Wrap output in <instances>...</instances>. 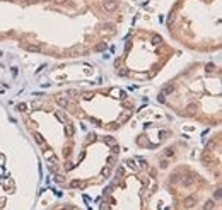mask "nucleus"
<instances>
[{
	"label": "nucleus",
	"instance_id": "nucleus-1",
	"mask_svg": "<svg viewBox=\"0 0 222 210\" xmlns=\"http://www.w3.org/2000/svg\"><path fill=\"white\" fill-rule=\"evenodd\" d=\"M125 21L123 0H0V44L58 60L99 53Z\"/></svg>",
	"mask_w": 222,
	"mask_h": 210
},
{
	"label": "nucleus",
	"instance_id": "nucleus-2",
	"mask_svg": "<svg viewBox=\"0 0 222 210\" xmlns=\"http://www.w3.org/2000/svg\"><path fill=\"white\" fill-rule=\"evenodd\" d=\"M16 111L58 186L86 191L113 174L122 152L113 135L72 118L46 96L22 101Z\"/></svg>",
	"mask_w": 222,
	"mask_h": 210
},
{
	"label": "nucleus",
	"instance_id": "nucleus-3",
	"mask_svg": "<svg viewBox=\"0 0 222 210\" xmlns=\"http://www.w3.org/2000/svg\"><path fill=\"white\" fill-rule=\"evenodd\" d=\"M220 65L196 60L188 63L157 92L161 106L173 115L205 126L222 123Z\"/></svg>",
	"mask_w": 222,
	"mask_h": 210
},
{
	"label": "nucleus",
	"instance_id": "nucleus-4",
	"mask_svg": "<svg viewBox=\"0 0 222 210\" xmlns=\"http://www.w3.org/2000/svg\"><path fill=\"white\" fill-rule=\"evenodd\" d=\"M46 98L72 118L106 133L122 130L133 118L137 103L123 87H69Z\"/></svg>",
	"mask_w": 222,
	"mask_h": 210
},
{
	"label": "nucleus",
	"instance_id": "nucleus-5",
	"mask_svg": "<svg viewBox=\"0 0 222 210\" xmlns=\"http://www.w3.org/2000/svg\"><path fill=\"white\" fill-rule=\"evenodd\" d=\"M222 0H176L167 10V34L196 53H213L222 46Z\"/></svg>",
	"mask_w": 222,
	"mask_h": 210
},
{
	"label": "nucleus",
	"instance_id": "nucleus-6",
	"mask_svg": "<svg viewBox=\"0 0 222 210\" xmlns=\"http://www.w3.org/2000/svg\"><path fill=\"white\" fill-rule=\"evenodd\" d=\"M159 190V169L142 155H130L116 164L104 188L99 210H150Z\"/></svg>",
	"mask_w": 222,
	"mask_h": 210
},
{
	"label": "nucleus",
	"instance_id": "nucleus-7",
	"mask_svg": "<svg viewBox=\"0 0 222 210\" xmlns=\"http://www.w3.org/2000/svg\"><path fill=\"white\" fill-rule=\"evenodd\" d=\"M176 55V48L149 27H135L123 41L113 69L118 77L132 82H149L156 79Z\"/></svg>",
	"mask_w": 222,
	"mask_h": 210
},
{
	"label": "nucleus",
	"instance_id": "nucleus-8",
	"mask_svg": "<svg viewBox=\"0 0 222 210\" xmlns=\"http://www.w3.org/2000/svg\"><path fill=\"white\" fill-rule=\"evenodd\" d=\"M164 186L173 210H222L220 183L207 180L190 164H176L166 176Z\"/></svg>",
	"mask_w": 222,
	"mask_h": 210
},
{
	"label": "nucleus",
	"instance_id": "nucleus-9",
	"mask_svg": "<svg viewBox=\"0 0 222 210\" xmlns=\"http://www.w3.org/2000/svg\"><path fill=\"white\" fill-rule=\"evenodd\" d=\"M174 137V128L169 121H149L142 126L139 135L135 137V145L142 150H157L166 145Z\"/></svg>",
	"mask_w": 222,
	"mask_h": 210
},
{
	"label": "nucleus",
	"instance_id": "nucleus-10",
	"mask_svg": "<svg viewBox=\"0 0 222 210\" xmlns=\"http://www.w3.org/2000/svg\"><path fill=\"white\" fill-rule=\"evenodd\" d=\"M203 169L213 178L215 183H220L222 178V133L220 130L213 133L209 140L205 142L203 149L198 157Z\"/></svg>",
	"mask_w": 222,
	"mask_h": 210
},
{
	"label": "nucleus",
	"instance_id": "nucleus-11",
	"mask_svg": "<svg viewBox=\"0 0 222 210\" xmlns=\"http://www.w3.org/2000/svg\"><path fill=\"white\" fill-rule=\"evenodd\" d=\"M181 145H183V142L176 140L174 144H171L169 147L162 149L161 152L157 154V164H159L157 169H166V167L173 166V162H176L178 157L183 154V152H181Z\"/></svg>",
	"mask_w": 222,
	"mask_h": 210
},
{
	"label": "nucleus",
	"instance_id": "nucleus-12",
	"mask_svg": "<svg viewBox=\"0 0 222 210\" xmlns=\"http://www.w3.org/2000/svg\"><path fill=\"white\" fill-rule=\"evenodd\" d=\"M44 210H82V208H79L74 203H55V205L48 207V208H44Z\"/></svg>",
	"mask_w": 222,
	"mask_h": 210
}]
</instances>
